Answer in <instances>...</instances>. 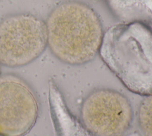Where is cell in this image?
<instances>
[{
	"instance_id": "cell-6",
	"label": "cell",
	"mask_w": 152,
	"mask_h": 136,
	"mask_svg": "<svg viewBox=\"0 0 152 136\" xmlns=\"http://www.w3.org/2000/svg\"><path fill=\"white\" fill-rule=\"evenodd\" d=\"M48 101L52 121L57 136H93L77 121L66 105L58 87L49 89Z\"/></svg>"
},
{
	"instance_id": "cell-1",
	"label": "cell",
	"mask_w": 152,
	"mask_h": 136,
	"mask_svg": "<svg viewBox=\"0 0 152 136\" xmlns=\"http://www.w3.org/2000/svg\"><path fill=\"white\" fill-rule=\"evenodd\" d=\"M99 54L129 91L152 94V29L141 22L120 23L103 35Z\"/></svg>"
},
{
	"instance_id": "cell-7",
	"label": "cell",
	"mask_w": 152,
	"mask_h": 136,
	"mask_svg": "<svg viewBox=\"0 0 152 136\" xmlns=\"http://www.w3.org/2000/svg\"><path fill=\"white\" fill-rule=\"evenodd\" d=\"M121 23L141 22L152 25V0H106Z\"/></svg>"
},
{
	"instance_id": "cell-8",
	"label": "cell",
	"mask_w": 152,
	"mask_h": 136,
	"mask_svg": "<svg viewBox=\"0 0 152 136\" xmlns=\"http://www.w3.org/2000/svg\"><path fill=\"white\" fill-rule=\"evenodd\" d=\"M138 122L144 136H152V94L144 96L138 110Z\"/></svg>"
},
{
	"instance_id": "cell-3",
	"label": "cell",
	"mask_w": 152,
	"mask_h": 136,
	"mask_svg": "<svg viewBox=\"0 0 152 136\" xmlns=\"http://www.w3.org/2000/svg\"><path fill=\"white\" fill-rule=\"evenodd\" d=\"M48 46L46 21L30 13L8 16L0 22V64L26 66L37 58Z\"/></svg>"
},
{
	"instance_id": "cell-4",
	"label": "cell",
	"mask_w": 152,
	"mask_h": 136,
	"mask_svg": "<svg viewBox=\"0 0 152 136\" xmlns=\"http://www.w3.org/2000/svg\"><path fill=\"white\" fill-rule=\"evenodd\" d=\"M81 122L93 136H122L130 128L133 110L128 98L112 89L88 94L80 109Z\"/></svg>"
},
{
	"instance_id": "cell-5",
	"label": "cell",
	"mask_w": 152,
	"mask_h": 136,
	"mask_svg": "<svg viewBox=\"0 0 152 136\" xmlns=\"http://www.w3.org/2000/svg\"><path fill=\"white\" fill-rule=\"evenodd\" d=\"M37 100L29 87L15 77L0 79V136H24L38 116Z\"/></svg>"
},
{
	"instance_id": "cell-2",
	"label": "cell",
	"mask_w": 152,
	"mask_h": 136,
	"mask_svg": "<svg viewBox=\"0 0 152 136\" xmlns=\"http://www.w3.org/2000/svg\"><path fill=\"white\" fill-rule=\"evenodd\" d=\"M48 46L62 62L84 64L99 54L104 32L96 13L87 4L68 1L56 7L46 21Z\"/></svg>"
}]
</instances>
